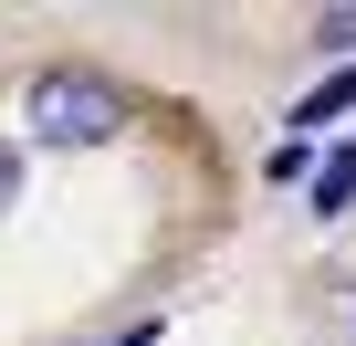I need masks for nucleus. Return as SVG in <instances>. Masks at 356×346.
Returning <instances> with one entry per match:
<instances>
[{
  "label": "nucleus",
  "instance_id": "nucleus-1",
  "mask_svg": "<svg viewBox=\"0 0 356 346\" xmlns=\"http://www.w3.org/2000/svg\"><path fill=\"white\" fill-rule=\"evenodd\" d=\"M115 126H126V95L105 74H42L32 84V136L42 147H105Z\"/></svg>",
  "mask_w": 356,
  "mask_h": 346
},
{
  "label": "nucleus",
  "instance_id": "nucleus-2",
  "mask_svg": "<svg viewBox=\"0 0 356 346\" xmlns=\"http://www.w3.org/2000/svg\"><path fill=\"white\" fill-rule=\"evenodd\" d=\"M346 200H356V147H325V168H314V210L335 221Z\"/></svg>",
  "mask_w": 356,
  "mask_h": 346
},
{
  "label": "nucleus",
  "instance_id": "nucleus-3",
  "mask_svg": "<svg viewBox=\"0 0 356 346\" xmlns=\"http://www.w3.org/2000/svg\"><path fill=\"white\" fill-rule=\"evenodd\" d=\"M346 105H356V63H346V74H325V84L293 105V136H304V126H325V116H346Z\"/></svg>",
  "mask_w": 356,
  "mask_h": 346
},
{
  "label": "nucleus",
  "instance_id": "nucleus-4",
  "mask_svg": "<svg viewBox=\"0 0 356 346\" xmlns=\"http://www.w3.org/2000/svg\"><path fill=\"white\" fill-rule=\"evenodd\" d=\"M11 189H22V168H11V147H0V210H11Z\"/></svg>",
  "mask_w": 356,
  "mask_h": 346
},
{
  "label": "nucleus",
  "instance_id": "nucleus-5",
  "mask_svg": "<svg viewBox=\"0 0 356 346\" xmlns=\"http://www.w3.org/2000/svg\"><path fill=\"white\" fill-rule=\"evenodd\" d=\"M325 42H356V11H335V22H325Z\"/></svg>",
  "mask_w": 356,
  "mask_h": 346
}]
</instances>
